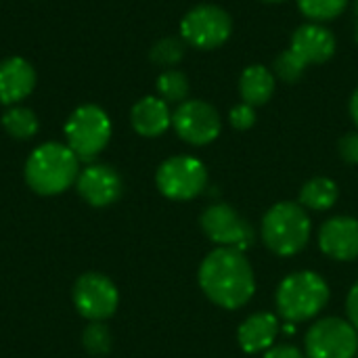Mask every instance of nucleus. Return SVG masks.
Listing matches in <instances>:
<instances>
[{"label":"nucleus","mask_w":358,"mask_h":358,"mask_svg":"<svg viewBox=\"0 0 358 358\" xmlns=\"http://www.w3.org/2000/svg\"><path fill=\"white\" fill-rule=\"evenodd\" d=\"M197 281L206 298L224 308L237 310L256 294V275L245 252L233 248L212 250L199 264Z\"/></svg>","instance_id":"obj_1"},{"label":"nucleus","mask_w":358,"mask_h":358,"mask_svg":"<svg viewBox=\"0 0 358 358\" xmlns=\"http://www.w3.org/2000/svg\"><path fill=\"white\" fill-rule=\"evenodd\" d=\"M23 176L27 187L42 197H55L76 185L80 176V159L65 143L38 145L25 162Z\"/></svg>","instance_id":"obj_2"},{"label":"nucleus","mask_w":358,"mask_h":358,"mask_svg":"<svg viewBox=\"0 0 358 358\" xmlns=\"http://www.w3.org/2000/svg\"><path fill=\"white\" fill-rule=\"evenodd\" d=\"M336 55V36L323 23H304L294 36L289 48H285L273 63L275 78L296 84L308 65L327 63Z\"/></svg>","instance_id":"obj_3"},{"label":"nucleus","mask_w":358,"mask_h":358,"mask_svg":"<svg viewBox=\"0 0 358 358\" xmlns=\"http://www.w3.org/2000/svg\"><path fill=\"white\" fill-rule=\"evenodd\" d=\"M313 233L308 210L296 201H279L266 210L260 222L262 243L277 256L289 258L300 254Z\"/></svg>","instance_id":"obj_4"},{"label":"nucleus","mask_w":358,"mask_h":358,"mask_svg":"<svg viewBox=\"0 0 358 358\" xmlns=\"http://www.w3.org/2000/svg\"><path fill=\"white\" fill-rule=\"evenodd\" d=\"M329 302V285L315 271H298L287 275L275 294L277 315L296 325L315 319Z\"/></svg>","instance_id":"obj_5"},{"label":"nucleus","mask_w":358,"mask_h":358,"mask_svg":"<svg viewBox=\"0 0 358 358\" xmlns=\"http://www.w3.org/2000/svg\"><path fill=\"white\" fill-rule=\"evenodd\" d=\"M65 145L80 162H92L111 141V120L99 105H80L65 122Z\"/></svg>","instance_id":"obj_6"},{"label":"nucleus","mask_w":358,"mask_h":358,"mask_svg":"<svg viewBox=\"0 0 358 358\" xmlns=\"http://www.w3.org/2000/svg\"><path fill=\"white\" fill-rule=\"evenodd\" d=\"M155 185L164 197L172 201H189L206 191L208 168L193 155H174L157 168Z\"/></svg>","instance_id":"obj_7"},{"label":"nucleus","mask_w":358,"mask_h":358,"mask_svg":"<svg viewBox=\"0 0 358 358\" xmlns=\"http://www.w3.org/2000/svg\"><path fill=\"white\" fill-rule=\"evenodd\" d=\"M233 31L231 15L216 4H197L180 21V38L199 50L222 46Z\"/></svg>","instance_id":"obj_8"},{"label":"nucleus","mask_w":358,"mask_h":358,"mask_svg":"<svg viewBox=\"0 0 358 358\" xmlns=\"http://www.w3.org/2000/svg\"><path fill=\"white\" fill-rule=\"evenodd\" d=\"M304 350L306 358H357L358 331L340 317L319 319L306 334Z\"/></svg>","instance_id":"obj_9"},{"label":"nucleus","mask_w":358,"mask_h":358,"mask_svg":"<svg viewBox=\"0 0 358 358\" xmlns=\"http://www.w3.org/2000/svg\"><path fill=\"white\" fill-rule=\"evenodd\" d=\"M199 224L206 237L218 248H233V250L245 252L256 241V231L250 224V220L243 218L229 203L208 206L199 218Z\"/></svg>","instance_id":"obj_10"},{"label":"nucleus","mask_w":358,"mask_h":358,"mask_svg":"<svg viewBox=\"0 0 358 358\" xmlns=\"http://www.w3.org/2000/svg\"><path fill=\"white\" fill-rule=\"evenodd\" d=\"M71 300L78 315H82L84 319L107 321L115 315L120 306V292L107 275L84 273L73 283Z\"/></svg>","instance_id":"obj_11"},{"label":"nucleus","mask_w":358,"mask_h":358,"mask_svg":"<svg viewBox=\"0 0 358 358\" xmlns=\"http://www.w3.org/2000/svg\"><path fill=\"white\" fill-rule=\"evenodd\" d=\"M172 128L185 143L203 147L218 138L222 120L214 105L201 99H187L172 113Z\"/></svg>","instance_id":"obj_12"},{"label":"nucleus","mask_w":358,"mask_h":358,"mask_svg":"<svg viewBox=\"0 0 358 358\" xmlns=\"http://www.w3.org/2000/svg\"><path fill=\"white\" fill-rule=\"evenodd\" d=\"M80 197L92 208H109L124 193V180L109 164H90L80 170L76 180Z\"/></svg>","instance_id":"obj_13"},{"label":"nucleus","mask_w":358,"mask_h":358,"mask_svg":"<svg viewBox=\"0 0 358 358\" xmlns=\"http://www.w3.org/2000/svg\"><path fill=\"white\" fill-rule=\"evenodd\" d=\"M321 252L338 262L358 258V220L352 216H334L319 229Z\"/></svg>","instance_id":"obj_14"},{"label":"nucleus","mask_w":358,"mask_h":358,"mask_svg":"<svg viewBox=\"0 0 358 358\" xmlns=\"http://www.w3.org/2000/svg\"><path fill=\"white\" fill-rule=\"evenodd\" d=\"M36 88V69L23 57L0 61V103L6 107L19 105Z\"/></svg>","instance_id":"obj_15"},{"label":"nucleus","mask_w":358,"mask_h":358,"mask_svg":"<svg viewBox=\"0 0 358 358\" xmlns=\"http://www.w3.org/2000/svg\"><path fill=\"white\" fill-rule=\"evenodd\" d=\"M281 334V323L275 313H254L237 329V342L243 352L258 355L275 346Z\"/></svg>","instance_id":"obj_16"},{"label":"nucleus","mask_w":358,"mask_h":358,"mask_svg":"<svg viewBox=\"0 0 358 358\" xmlns=\"http://www.w3.org/2000/svg\"><path fill=\"white\" fill-rule=\"evenodd\" d=\"M130 124L136 134L145 138H157L172 126L170 105L159 96H143L132 105Z\"/></svg>","instance_id":"obj_17"},{"label":"nucleus","mask_w":358,"mask_h":358,"mask_svg":"<svg viewBox=\"0 0 358 358\" xmlns=\"http://www.w3.org/2000/svg\"><path fill=\"white\" fill-rule=\"evenodd\" d=\"M275 73L266 65H250L239 78L241 101L252 107H262L271 101L275 92Z\"/></svg>","instance_id":"obj_18"},{"label":"nucleus","mask_w":358,"mask_h":358,"mask_svg":"<svg viewBox=\"0 0 358 358\" xmlns=\"http://www.w3.org/2000/svg\"><path fill=\"white\" fill-rule=\"evenodd\" d=\"M340 199L338 185L327 176H315L300 189V206L313 212H327Z\"/></svg>","instance_id":"obj_19"},{"label":"nucleus","mask_w":358,"mask_h":358,"mask_svg":"<svg viewBox=\"0 0 358 358\" xmlns=\"http://www.w3.org/2000/svg\"><path fill=\"white\" fill-rule=\"evenodd\" d=\"M2 128L8 136L17 138V141H27L31 136L38 134V128H40V122H38V115L23 107V105H13L8 107L4 113H2Z\"/></svg>","instance_id":"obj_20"},{"label":"nucleus","mask_w":358,"mask_h":358,"mask_svg":"<svg viewBox=\"0 0 358 358\" xmlns=\"http://www.w3.org/2000/svg\"><path fill=\"white\" fill-rule=\"evenodd\" d=\"M155 88H157V96L164 99L168 105L170 103L180 105V103L187 101L191 84H189L187 73H182L180 69H166V71L159 73V78L155 82Z\"/></svg>","instance_id":"obj_21"},{"label":"nucleus","mask_w":358,"mask_h":358,"mask_svg":"<svg viewBox=\"0 0 358 358\" xmlns=\"http://www.w3.org/2000/svg\"><path fill=\"white\" fill-rule=\"evenodd\" d=\"M296 2H298L300 13L310 23H327V21H334L348 6V0H296Z\"/></svg>","instance_id":"obj_22"},{"label":"nucleus","mask_w":358,"mask_h":358,"mask_svg":"<svg viewBox=\"0 0 358 358\" xmlns=\"http://www.w3.org/2000/svg\"><path fill=\"white\" fill-rule=\"evenodd\" d=\"M185 50H187V42L182 38L168 36L153 44L149 57L155 65L164 69H174V65H178L185 59Z\"/></svg>","instance_id":"obj_23"},{"label":"nucleus","mask_w":358,"mask_h":358,"mask_svg":"<svg viewBox=\"0 0 358 358\" xmlns=\"http://www.w3.org/2000/svg\"><path fill=\"white\" fill-rule=\"evenodd\" d=\"M82 346L92 357H105L111 352L113 336L111 329L105 325V321H90L86 329L82 331Z\"/></svg>","instance_id":"obj_24"},{"label":"nucleus","mask_w":358,"mask_h":358,"mask_svg":"<svg viewBox=\"0 0 358 358\" xmlns=\"http://www.w3.org/2000/svg\"><path fill=\"white\" fill-rule=\"evenodd\" d=\"M256 120H258L256 107H252V105H248V103H243V101H241L239 105H235V107L229 111V122H231V126H233L235 130H239V132L254 128Z\"/></svg>","instance_id":"obj_25"},{"label":"nucleus","mask_w":358,"mask_h":358,"mask_svg":"<svg viewBox=\"0 0 358 358\" xmlns=\"http://www.w3.org/2000/svg\"><path fill=\"white\" fill-rule=\"evenodd\" d=\"M338 151H340V157H342L346 164L358 166V130L348 132V134H344V136L340 138Z\"/></svg>","instance_id":"obj_26"},{"label":"nucleus","mask_w":358,"mask_h":358,"mask_svg":"<svg viewBox=\"0 0 358 358\" xmlns=\"http://www.w3.org/2000/svg\"><path fill=\"white\" fill-rule=\"evenodd\" d=\"M262 358H306V355L292 344H275L273 348L264 352Z\"/></svg>","instance_id":"obj_27"},{"label":"nucleus","mask_w":358,"mask_h":358,"mask_svg":"<svg viewBox=\"0 0 358 358\" xmlns=\"http://www.w3.org/2000/svg\"><path fill=\"white\" fill-rule=\"evenodd\" d=\"M346 313H348V321L352 323V327L358 331V281L350 287V292H348Z\"/></svg>","instance_id":"obj_28"},{"label":"nucleus","mask_w":358,"mask_h":358,"mask_svg":"<svg viewBox=\"0 0 358 358\" xmlns=\"http://www.w3.org/2000/svg\"><path fill=\"white\" fill-rule=\"evenodd\" d=\"M350 117H352V122L357 124L358 128V88L352 92V96H350Z\"/></svg>","instance_id":"obj_29"},{"label":"nucleus","mask_w":358,"mask_h":358,"mask_svg":"<svg viewBox=\"0 0 358 358\" xmlns=\"http://www.w3.org/2000/svg\"><path fill=\"white\" fill-rule=\"evenodd\" d=\"M355 40H357V44H358V17H357V21H355Z\"/></svg>","instance_id":"obj_30"},{"label":"nucleus","mask_w":358,"mask_h":358,"mask_svg":"<svg viewBox=\"0 0 358 358\" xmlns=\"http://www.w3.org/2000/svg\"><path fill=\"white\" fill-rule=\"evenodd\" d=\"M262 2H268V4H279V2H285V0H262Z\"/></svg>","instance_id":"obj_31"},{"label":"nucleus","mask_w":358,"mask_h":358,"mask_svg":"<svg viewBox=\"0 0 358 358\" xmlns=\"http://www.w3.org/2000/svg\"><path fill=\"white\" fill-rule=\"evenodd\" d=\"M355 15H357V17H358V0H357V2H355Z\"/></svg>","instance_id":"obj_32"},{"label":"nucleus","mask_w":358,"mask_h":358,"mask_svg":"<svg viewBox=\"0 0 358 358\" xmlns=\"http://www.w3.org/2000/svg\"><path fill=\"white\" fill-rule=\"evenodd\" d=\"M357 358H358V357H357Z\"/></svg>","instance_id":"obj_33"}]
</instances>
